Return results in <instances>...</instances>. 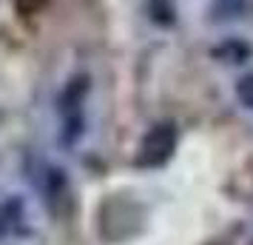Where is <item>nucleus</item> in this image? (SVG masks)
I'll return each mask as SVG.
<instances>
[{
	"label": "nucleus",
	"instance_id": "nucleus-1",
	"mask_svg": "<svg viewBox=\"0 0 253 245\" xmlns=\"http://www.w3.org/2000/svg\"><path fill=\"white\" fill-rule=\"evenodd\" d=\"M176 148V129L173 123H160L142 137V146H139V157L137 163L145 165V168H157L162 165Z\"/></svg>",
	"mask_w": 253,
	"mask_h": 245
},
{
	"label": "nucleus",
	"instance_id": "nucleus-3",
	"mask_svg": "<svg viewBox=\"0 0 253 245\" xmlns=\"http://www.w3.org/2000/svg\"><path fill=\"white\" fill-rule=\"evenodd\" d=\"M43 6H46V0H14V9L20 17H35Z\"/></svg>",
	"mask_w": 253,
	"mask_h": 245
},
{
	"label": "nucleus",
	"instance_id": "nucleus-2",
	"mask_svg": "<svg viewBox=\"0 0 253 245\" xmlns=\"http://www.w3.org/2000/svg\"><path fill=\"white\" fill-rule=\"evenodd\" d=\"M236 97H239L242 105L253 108V74H248V77H242V80L236 83Z\"/></svg>",
	"mask_w": 253,
	"mask_h": 245
}]
</instances>
